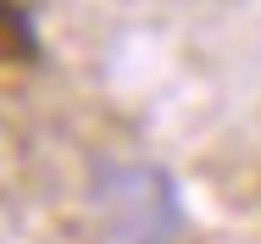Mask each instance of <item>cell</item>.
<instances>
[{"label": "cell", "mask_w": 261, "mask_h": 244, "mask_svg": "<svg viewBox=\"0 0 261 244\" xmlns=\"http://www.w3.org/2000/svg\"><path fill=\"white\" fill-rule=\"evenodd\" d=\"M95 211L122 244H167L178 233L172 178L150 161H100L95 167Z\"/></svg>", "instance_id": "cell-1"}]
</instances>
